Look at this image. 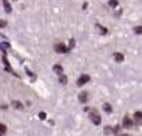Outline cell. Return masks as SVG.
Masks as SVG:
<instances>
[{"instance_id": "cell-11", "label": "cell", "mask_w": 142, "mask_h": 136, "mask_svg": "<svg viewBox=\"0 0 142 136\" xmlns=\"http://www.w3.org/2000/svg\"><path fill=\"white\" fill-rule=\"evenodd\" d=\"M103 109L107 112V113H111V110H113V108H111V105H110V104H103Z\"/></svg>"}, {"instance_id": "cell-14", "label": "cell", "mask_w": 142, "mask_h": 136, "mask_svg": "<svg viewBox=\"0 0 142 136\" xmlns=\"http://www.w3.org/2000/svg\"><path fill=\"white\" fill-rule=\"evenodd\" d=\"M97 28H99L101 30V34H107V28H105V27H102V26H99V24H97Z\"/></svg>"}, {"instance_id": "cell-1", "label": "cell", "mask_w": 142, "mask_h": 136, "mask_svg": "<svg viewBox=\"0 0 142 136\" xmlns=\"http://www.w3.org/2000/svg\"><path fill=\"white\" fill-rule=\"evenodd\" d=\"M90 120L93 121V124H95V125H99L101 124V116L97 110H91L90 112Z\"/></svg>"}, {"instance_id": "cell-16", "label": "cell", "mask_w": 142, "mask_h": 136, "mask_svg": "<svg viewBox=\"0 0 142 136\" xmlns=\"http://www.w3.org/2000/svg\"><path fill=\"white\" fill-rule=\"evenodd\" d=\"M109 5H110V7H117V5H118V0H110Z\"/></svg>"}, {"instance_id": "cell-21", "label": "cell", "mask_w": 142, "mask_h": 136, "mask_svg": "<svg viewBox=\"0 0 142 136\" xmlns=\"http://www.w3.org/2000/svg\"><path fill=\"white\" fill-rule=\"evenodd\" d=\"M7 26V22L5 20H0V27H5Z\"/></svg>"}, {"instance_id": "cell-7", "label": "cell", "mask_w": 142, "mask_h": 136, "mask_svg": "<svg viewBox=\"0 0 142 136\" xmlns=\"http://www.w3.org/2000/svg\"><path fill=\"white\" fill-rule=\"evenodd\" d=\"M3 5H4V10H5V12H11L12 11V8H11V4L7 2V0H3Z\"/></svg>"}, {"instance_id": "cell-15", "label": "cell", "mask_w": 142, "mask_h": 136, "mask_svg": "<svg viewBox=\"0 0 142 136\" xmlns=\"http://www.w3.org/2000/svg\"><path fill=\"white\" fill-rule=\"evenodd\" d=\"M134 33H136V34H138V35H141V34H142V27H141V26L134 27Z\"/></svg>"}, {"instance_id": "cell-10", "label": "cell", "mask_w": 142, "mask_h": 136, "mask_svg": "<svg viewBox=\"0 0 142 136\" xmlns=\"http://www.w3.org/2000/svg\"><path fill=\"white\" fill-rule=\"evenodd\" d=\"M12 107H15L16 109H23V104L20 101H12Z\"/></svg>"}, {"instance_id": "cell-19", "label": "cell", "mask_w": 142, "mask_h": 136, "mask_svg": "<svg viewBox=\"0 0 142 136\" xmlns=\"http://www.w3.org/2000/svg\"><path fill=\"white\" fill-rule=\"evenodd\" d=\"M105 132H106V133H113V128H111V127H106V128H105Z\"/></svg>"}, {"instance_id": "cell-3", "label": "cell", "mask_w": 142, "mask_h": 136, "mask_svg": "<svg viewBox=\"0 0 142 136\" xmlns=\"http://www.w3.org/2000/svg\"><path fill=\"white\" fill-rule=\"evenodd\" d=\"M89 81H90V76H87V74H82L79 78H78L76 85H78V86H82V85H84V84H87Z\"/></svg>"}, {"instance_id": "cell-20", "label": "cell", "mask_w": 142, "mask_h": 136, "mask_svg": "<svg viewBox=\"0 0 142 136\" xmlns=\"http://www.w3.org/2000/svg\"><path fill=\"white\" fill-rule=\"evenodd\" d=\"M39 119H42V120L46 119V113H44V112H40V113H39Z\"/></svg>"}, {"instance_id": "cell-12", "label": "cell", "mask_w": 142, "mask_h": 136, "mask_svg": "<svg viewBox=\"0 0 142 136\" xmlns=\"http://www.w3.org/2000/svg\"><path fill=\"white\" fill-rule=\"evenodd\" d=\"M134 117H136V120L141 121L142 120V112H136V113H134Z\"/></svg>"}, {"instance_id": "cell-24", "label": "cell", "mask_w": 142, "mask_h": 136, "mask_svg": "<svg viewBox=\"0 0 142 136\" xmlns=\"http://www.w3.org/2000/svg\"><path fill=\"white\" fill-rule=\"evenodd\" d=\"M0 136H2V135H0Z\"/></svg>"}, {"instance_id": "cell-5", "label": "cell", "mask_w": 142, "mask_h": 136, "mask_svg": "<svg viewBox=\"0 0 142 136\" xmlns=\"http://www.w3.org/2000/svg\"><path fill=\"white\" fill-rule=\"evenodd\" d=\"M78 98H79V101L83 102V104H84V102H87V101H89V93H87V92H82V93L79 94V97H78Z\"/></svg>"}, {"instance_id": "cell-8", "label": "cell", "mask_w": 142, "mask_h": 136, "mask_svg": "<svg viewBox=\"0 0 142 136\" xmlns=\"http://www.w3.org/2000/svg\"><path fill=\"white\" fill-rule=\"evenodd\" d=\"M67 77L65 76V74H60L59 76V82H60V85H67Z\"/></svg>"}, {"instance_id": "cell-13", "label": "cell", "mask_w": 142, "mask_h": 136, "mask_svg": "<svg viewBox=\"0 0 142 136\" xmlns=\"http://www.w3.org/2000/svg\"><path fill=\"white\" fill-rule=\"evenodd\" d=\"M5 132H7V127H5L4 124L0 123V135H3V133H5Z\"/></svg>"}, {"instance_id": "cell-22", "label": "cell", "mask_w": 142, "mask_h": 136, "mask_svg": "<svg viewBox=\"0 0 142 136\" xmlns=\"http://www.w3.org/2000/svg\"><path fill=\"white\" fill-rule=\"evenodd\" d=\"M26 71H27V74H28V76H31V77H32V78H35V76H34L32 73H31V71H30L28 69H26Z\"/></svg>"}, {"instance_id": "cell-17", "label": "cell", "mask_w": 142, "mask_h": 136, "mask_svg": "<svg viewBox=\"0 0 142 136\" xmlns=\"http://www.w3.org/2000/svg\"><path fill=\"white\" fill-rule=\"evenodd\" d=\"M74 46H75V39H71V41H70V46H68V49L71 50Z\"/></svg>"}, {"instance_id": "cell-2", "label": "cell", "mask_w": 142, "mask_h": 136, "mask_svg": "<svg viewBox=\"0 0 142 136\" xmlns=\"http://www.w3.org/2000/svg\"><path fill=\"white\" fill-rule=\"evenodd\" d=\"M54 49H55V51H56V53H60V54H66V53L70 51L68 47H66L63 43H56V45L54 46Z\"/></svg>"}, {"instance_id": "cell-6", "label": "cell", "mask_w": 142, "mask_h": 136, "mask_svg": "<svg viewBox=\"0 0 142 136\" xmlns=\"http://www.w3.org/2000/svg\"><path fill=\"white\" fill-rule=\"evenodd\" d=\"M114 59L121 63V62H123V55L121 53H114Z\"/></svg>"}, {"instance_id": "cell-9", "label": "cell", "mask_w": 142, "mask_h": 136, "mask_svg": "<svg viewBox=\"0 0 142 136\" xmlns=\"http://www.w3.org/2000/svg\"><path fill=\"white\" fill-rule=\"evenodd\" d=\"M52 69H54V71H55V73H56V74H59V76L63 73V67H62L60 65H55Z\"/></svg>"}, {"instance_id": "cell-23", "label": "cell", "mask_w": 142, "mask_h": 136, "mask_svg": "<svg viewBox=\"0 0 142 136\" xmlns=\"http://www.w3.org/2000/svg\"><path fill=\"white\" fill-rule=\"evenodd\" d=\"M119 136H129V135H119Z\"/></svg>"}, {"instance_id": "cell-4", "label": "cell", "mask_w": 142, "mask_h": 136, "mask_svg": "<svg viewBox=\"0 0 142 136\" xmlns=\"http://www.w3.org/2000/svg\"><path fill=\"white\" fill-rule=\"evenodd\" d=\"M122 124H123V127H125V128H131V127H133V121L130 120V117H129V116H125V117H123Z\"/></svg>"}, {"instance_id": "cell-18", "label": "cell", "mask_w": 142, "mask_h": 136, "mask_svg": "<svg viewBox=\"0 0 142 136\" xmlns=\"http://www.w3.org/2000/svg\"><path fill=\"white\" fill-rule=\"evenodd\" d=\"M119 129H121L119 125H115V127L113 128V133H118V132H119Z\"/></svg>"}]
</instances>
